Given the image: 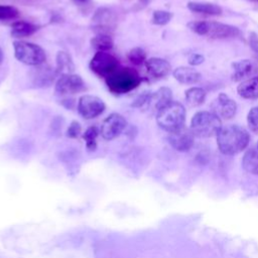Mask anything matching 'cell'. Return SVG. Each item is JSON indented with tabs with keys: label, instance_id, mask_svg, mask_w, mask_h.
Returning <instances> with one entry per match:
<instances>
[{
	"label": "cell",
	"instance_id": "15",
	"mask_svg": "<svg viewBox=\"0 0 258 258\" xmlns=\"http://www.w3.org/2000/svg\"><path fill=\"white\" fill-rule=\"evenodd\" d=\"M173 77L180 84L190 85L198 83L201 80L202 75L192 68L178 67L173 71Z\"/></svg>",
	"mask_w": 258,
	"mask_h": 258
},
{
	"label": "cell",
	"instance_id": "9",
	"mask_svg": "<svg viewBox=\"0 0 258 258\" xmlns=\"http://www.w3.org/2000/svg\"><path fill=\"white\" fill-rule=\"evenodd\" d=\"M86 90V85L81 76L75 74L62 75L55 84V93L59 96L73 95Z\"/></svg>",
	"mask_w": 258,
	"mask_h": 258
},
{
	"label": "cell",
	"instance_id": "6",
	"mask_svg": "<svg viewBox=\"0 0 258 258\" xmlns=\"http://www.w3.org/2000/svg\"><path fill=\"white\" fill-rule=\"evenodd\" d=\"M14 55L20 61L27 66H40L45 61L46 55L39 45L23 40L13 42Z\"/></svg>",
	"mask_w": 258,
	"mask_h": 258
},
{
	"label": "cell",
	"instance_id": "36",
	"mask_svg": "<svg viewBox=\"0 0 258 258\" xmlns=\"http://www.w3.org/2000/svg\"><path fill=\"white\" fill-rule=\"evenodd\" d=\"M2 61H3V51H2V49L0 47V64L2 63Z\"/></svg>",
	"mask_w": 258,
	"mask_h": 258
},
{
	"label": "cell",
	"instance_id": "24",
	"mask_svg": "<svg viewBox=\"0 0 258 258\" xmlns=\"http://www.w3.org/2000/svg\"><path fill=\"white\" fill-rule=\"evenodd\" d=\"M206 99V92L204 89L199 87H192L185 92V101L191 107L202 105Z\"/></svg>",
	"mask_w": 258,
	"mask_h": 258
},
{
	"label": "cell",
	"instance_id": "20",
	"mask_svg": "<svg viewBox=\"0 0 258 258\" xmlns=\"http://www.w3.org/2000/svg\"><path fill=\"white\" fill-rule=\"evenodd\" d=\"M242 164L244 169L252 174L258 175V148L252 147L248 149L242 160Z\"/></svg>",
	"mask_w": 258,
	"mask_h": 258
},
{
	"label": "cell",
	"instance_id": "17",
	"mask_svg": "<svg viewBox=\"0 0 258 258\" xmlns=\"http://www.w3.org/2000/svg\"><path fill=\"white\" fill-rule=\"evenodd\" d=\"M75 71V64L71 55L66 51H58L56 54V68L55 74L60 77L62 75L73 74Z\"/></svg>",
	"mask_w": 258,
	"mask_h": 258
},
{
	"label": "cell",
	"instance_id": "32",
	"mask_svg": "<svg viewBox=\"0 0 258 258\" xmlns=\"http://www.w3.org/2000/svg\"><path fill=\"white\" fill-rule=\"evenodd\" d=\"M149 95H150V92H145L143 94H141L140 96H138L134 102L131 104L132 107H135V108H143L144 105L146 104L148 98H149Z\"/></svg>",
	"mask_w": 258,
	"mask_h": 258
},
{
	"label": "cell",
	"instance_id": "13",
	"mask_svg": "<svg viewBox=\"0 0 258 258\" xmlns=\"http://www.w3.org/2000/svg\"><path fill=\"white\" fill-rule=\"evenodd\" d=\"M194 137L195 135L190 131V129L186 127H182L181 129L169 133L167 139L169 144L177 151H187L194 145Z\"/></svg>",
	"mask_w": 258,
	"mask_h": 258
},
{
	"label": "cell",
	"instance_id": "33",
	"mask_svg": "<svg viewBox=\"0 0 258 258\" xmlns=\"http://www.w3.org/2000/svg\"><path fill=\"white\" fill-rule=\"evenodd\" d=\"M204 60H205V57L200 53H192L188 57V63L190 66H199V64L203 63Z\"/></svg>",
	"mask_w": 258,
	"mask_h": 258
},
{
	"label": "cell",
	"instance_id": "29",
	"mask_svg": "<svg viewBox=\"0 0 258 258\" xmlns=\"http://www.w3.org/2000/svg\"><path fill=\"white\" fill-rule=\"evenodd\" d=\"M19 16V11L14 6L0 5V20H11Z\"/></svg>",
	"mask_w": 258,
	"mask_h": 258
},
{
	"label": "cell",
	"instance_id": "8",
	"mask_svg": "<svg viewBox=\"0 0 258 258\" xmlns=\"http://www.w3.org/2000/svg\"><path fill=\"white\" fill-rule=\"evenodd\" d=\"M77 109L84 119L90 120L101 115L105 111L106 105L103 100L97 96L83 95L78 101Z\"/></svg>",
	"mask_w": 258,
	"mask_h": 258
},
{
	"label": "cell",
	"instance_id": "12",
	"mask_svg": "<svg viewBox=\"0 0 258 258\" xmlns=\"http://www.w3.org/2000/svg\"><path fill=\"white\" fill-rule=\"evenodd\" d=\"M212 113L217 115L220 119H231L235 116L237 111V104L226 94L221 93L216 100L211 104Z\"/></svg>",
	"mask_w": 258,
	"mask_h": 258
},
{
	"label": "cell",
	"instance_id": "25",
	"mask_svg": "<svg viewBox=\"0 0 258 258\" xmlns=\"http://www.w3.org/2000/svg\"><path fill=\"white\" fill-rule=\"evenodd\" d=\"M55 76H56L55 71L52 72L50 68H40V70L35 75L34 84L40 87L48 86L53 82Z\"/></svg>",
	"mask_w": 258,
	"mask_h": 258
},
{
	"label": "cell",
	"instance_id": "2",
	"mask_svg": "<svg viewBox=\"0 0 258 258\" xmlns=\"http://www.w3.org/2000/svg\"><path fill=\"white\" fill-rule=\"evenodd\" d=\"M109 91L116 95L127 94L136 89L142 82V78L132 68L119 67L105 79Z\"/></svg>",
	"mask_w": 258,
	"mask_h": 258
},
{
	"label": "cell",
	"instance_id": "14",
	"mask_svg": "<svg viewBox=\"0 0 258 258\" xmlns=\"http://www.w3.org/2000/svg\"><path fill=\"white\" fill-rule=\"evenodd\" d=\"M145 67L148 75L153 79H161L170 73V63L160 57H150L146 59Z\"/></svg>",
	"mask_w": 258,
	"mask_h": 258
},
{
	"label": "cell",
	"instance_id": "28",
	"mask_svg": "<svg viewBox=\"0 0 258 258\" xmlns=\"http://www.w3.org/2000/svg\"><path fill=\"white\" fill-rule=\"evenodd\" d=\"M172 18V13L164 10H155L152 14V23L155 25H165Z\"/></svg>",
	"mask_w": 258,
	"mask_h": 258
},
{
	"label": "cell",
	"instance_id": "27",
	"mask_svg": "<svg viewBox=\"0 0 258 258\" xmlns=\"http://www.w3.org/2000/svg\"><path fill=\"white\" fill-rule=\"evenodd\" d=\"M127 58L134 66H141L146 61V52L141 47H134L127 52Z\"/></svg>",
	"mask_w": 258,
	"mask_h": 258
},
{
	"label": "cell",
	"instance_id": "10",
	"mask_svg": "<svg viewBox=\"0 0 258 258\" xmlns=\"http://www.w3.org/2000/svg\"><path fill=\"white\" fill-rule=\"evenodd\" d=\"M126 119L118 113L110 114L102 123L100 133L106 140H112L118 137L126 128Z\"/></svg>",
	"mask_w": 258,
	"mask_h": 258
},
{
	"label": "cell",
	"instance_id": "26",
	"mask_svg": "<svg viewBox=\"0 0 258 258\" xmlns=\"http://www.w3.org/2000/svg\"><path fill=\"white\" fill-rule=\"evenodd\" d=\"M100 131L96 126L89 127L83 134V138L86 142V146L89 150H94L97 146V137Z\"/></svg>",
	"mask_w": 258,
	"mask_h": 258
},
{
	"label": "cell",
	"instance_id": "34",
	"mask_svg": "<svg viewBox=\"0 0 258 258\" xmlns=\"http://www.w3.org/2000/svg\"><path fill=\"white\" fill-rule=\"evenodd\" d=\"M249 43L251 48L258 54V34L255 32H251L249 34Z\"/></svg>",
	"mask_w": 258,
	"mask_h": 258
},
{
	"label": "cell",
	"instance_id": "35",
	"mask_svg": "<svg viewBox=\"0 0 258 258\" xmlns=\"http://www.w3.org/2000/svg\"><path fill=\"white\" fill-rule=\"evenodd\" d=\"M73 3H75L76 5H79V6H84V5H87L88 3H90L91 0H72Z\"/></svg>",
	"mask_w": 258,
	"mask_h": 258
},
{
	"label": "cell",
	"instance_id": "1",
	"mask_svg": "<svg viewBox=\"0 0 258 258\" xmlns=\"http://www.w3.org/2000/svg\"><path fill=\"white\" fill-rule=\"evenodd\" d=\"M248 131L239 125L222 127L217 135V144L220 151L226 155H234L244 150L249 144Z\"/></svg>",
	"mask_w": 258,
	"mask_h": 258
},
{
	"label": "cell",
	"instance_id": "19",
	"mask_svg": "<svg viewBox=\"0 0 258 258\" xmlns=\"http://www.w3.org/2000/svg\"><path fill=\"white\" fill-rule=\"evenodd\" d=\"M38 30V26L26 21H16L11 25V35L16 38L32 35Z\"/></svg>",
	"mask_w": 258,
	"mask_h": 258
},
{
	"label": "cell",
	"instance_id": "16",
	"mask_svg": "<svg viewBox=\"0 0 258 258\" xmlns=\"http://www.w3.org/2000/svg\"><path fill=\"white\" fill-rule=\"evenodd\" d=\"M237 92L244 99H258V77L243 81L238 86Z\"/></svg>",
	"mask_w": 258,
	"mask_h": 258
},
{
	"label": "cell",
	"instance_id": "5",
	"mask_svg": "<svg viewBox=\"0 0 258 258\" xmlns=\"http://www.w3.org/2000/svg\"><path fill=\"white\" fill-rule=\"evenodd\" d=\"M190 131L197 137L207 138L217 136L222 129L221 119L212 112H197L190 121Z\"/></svg>",
	"mask_w": 258,
	"mask_h": 258
},
{
	"label": "cell",
	"instance_id": "7",
	"mask_svg": "<svg viewBox=\"0 0 258 258\" xmlns=\"http://www.w3.org/2000/svg\"><path fill=\"white\" fill-rule=\"evenodd\" d=\"M90 70L101 78H107L117 68H119L118 58L108 51H97L89 63Z\"/></svg>",
	"mask_w": 258,
	"mask_h": 258
},
{
	"label": "cell",
	"instance_id": "38",
	"mask_svg": "<svg viewBox=\"0 0 258 258\" xmlns=\"http://www.w3.org/2000/svg\"><path fill=\"white\" fill-rule=\"evenodd\" d=\"M256 147H257V148H258V143H257V146H256Z\"/></svg>",
	"mask_w": 258,
	"mask_h": 258
},
{
	"label": "cell",
	"instance_id": "30",
	"mask_svg": "<svg viewBox=\"0 0 258 258\" xmlns=\"http://www.w3.org/2000/svg\"><path fill=\"white\" fill-rule=\"evenodd\" d=\"M247 123L250 130L258 134V107L252 108L247 116Z\"/></svg>",
	"mask_w": 258,
	"mask_h": 258
},
{
	"label": "cell",
	"instance_id": "37",
	"mask_svg": "<svg viewBox=\"0 0 258 258\" xmlns=\"http://www.w3.org/2000/svg\"><path fill=\"white\" fill-rule=\"evenodd\" d=\"M249 1H252V2H256V3H258V0H249Z\"/></svg>",
	"mask_w": 258,
	"mask_h": 258
},
{
	"label": "cell",
	"instance_id": "31",
	"mask_svg": "<svg viewBox=\"0 0 258 258\" xmlns=\"http://www.w3.org/2000/svg\"><path fill=\"white\" fill-rule=\"evenodd\" d=\"M82 133V126L78 121H73L68 130H67V136L70 138H77Z\"/></svg>",
	"mask_w": 258,
	"mask_h": 258
},
{
	"label": "cell",
	"instance_id": "11",
	"mask_svg": "<svg viewBox=\"0 0 258 258\" xmlns=\"http://www.w3.org/2000/svg\"><path fill=\"white\" fill-rule=\"evenodd\" d=\"M172 102L171 90L167 87H161L156 92L150 93L149 98L142 108L143 110L157 114L161 109Z\"/></svg>",
	"mask_w": 258,
	"mask_h": 258
},
{
	"label": "cell",
	"instance_id": "21",
	"mask_svg": "<svg viewBox=\"0 0 258 258\" xmlns=\"http://www.w3.org/2000/svg\"><path fill=\"white\" fill-rule=\"evenodd\" d=\"M114 19L115 17L113 12L108 8H99L92 18L93 22L96 23V26L102 30L104 28L111 27Z\"/></svg>",
	"mask_w": 258,
	"mask_h": 258
},
{
	"label": "cell",
	"instance_id": "23",
	"mask_svg": "<svg viewBox=\"0 0 258 258\" xmlns=\"http://www.w3.org/2000/svg\"><path fill=\"white\" fill-rule=\"evenodd\" d=\"M91 45L97 51H108L112 49L114 41L108 33H100L91 39Z\"/></svg>",
	"mask_w": 258,
	"mask_h": 258
},
{
	"label": "cell",
	"instance_id": "18",
	"mask_svg": "<svg viewBox=\"0 0 258 258\" xmlns=\"http://www.w3.org/2000/svg\"><path fill=\"white\" fill-rule=\"evenodd\" d=\"M187 8L196 13H202L207 15H221L223 10L220 6L213 4V3H206V2H196L190 1L187 3Z\"/></svg>",
	"mask_w": 258,
	"mask_h": 258
},
{
	"label": "cell",
	"instance_id": "3",
	"mask_svg": "<svg viewBox=\"0 0 258 258\" xmlns=\"http://www.w3.org/2000/svg\"><path fill=\"white\" fill-rule=\"evenodd\" d=\"M185 109L178 103L172 101L156 114L158 126L168 133L175 132L184 127Z\"/></svg>",
	"mask_w": 258,
	"mask_h": 258
},
{
	"label": "cell",
	"instance_id": "22",
	"mask_svg": "<svg viewBox=\"0 0 258 258\" xmlns=\"http://www.w3.org/2000/svg\"><path fill=\"white\" fill-rule=\"evenodd\" d=\"M234 73L232 74V80L234 82L241 81L243 78L247 77L252 71V63L249 59H242L232 63Z\"/></svg>",
	"mask_w": 258,
	"mask_h": 258
},
{
	"label": "cell",
	"instance_id": "4",
	"mask_svg": "<svg viewBox=\"0 0 258 258\" xmlns=\"http://www.w3.org/2000/svg\"><path fill=\"white\" fill-rule=\"evenodd\" d=\"M187 27L197 34L211 38L235 37L241 33L236 26L216 21H191L187 23Z\"/></svg>",
	"mask_w": 258,
	"mask_h": 258
}]
</instances>
